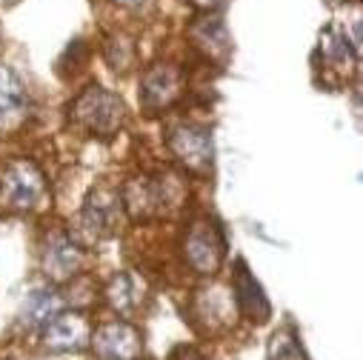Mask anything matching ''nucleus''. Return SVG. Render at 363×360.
<instances>
[{"mask_svg":"<svg viewBox=\"0 0 363 360\" xmlns=\"http://www.w3.org/2000/svg\"><path fill=\"white\" fill-rule=\"evenodd\" d=\"M123 218V201L115 189L98 186L86 198L83 212H80V232L86 240H104L118 232V223Z\"/></svg>","mask_w":363,"mask_h":360,"instance_id":"20e7f679","label":"nucleus"},{"mask_svg":"<svg viewBox=\"0 0 363 360\" xmlns=\"http://www.w3.org/2000/svg\"><path fill=\"white\" fill-rule=\"evenodd\" d=\"M166 143H169L172 154L184 163L186 169H192V171H206L212 166L215 143H212V135L203 126L180 123V126L169 129Z\"/></svg>","mask_w":363,"mask_h":360,"instance_id":"39448f33","label":"nucleus"},{"mask_svg":"<svg viewBox=\"0 0 363 360\" xmlns=\"http://www.w3.org/2000/svg\"><path fill=\"white\" fill-rule=\"evenodd\" d=\"M29 118V95L12 66L0 60V132H15Z\"/></svg>","mask_w":363,"mask_h":360,"instance_id":"9d476101","label":"nucleus"},{"mask_svg":"<svg viewBox=\"0 0 363 360\" xmlns=\"http://www.w3.org/2000/svg\"><path fill=\"white\" fill-rule=\"evenodd\" d=\"M106 60L115 72H126L135 60V46L126 40V38H112L106 43Z\"/></svg>","mask_w":363,"mask_h":360,"instance_id":"f3484780","label":"nucleus"},{"mask_svg":"<svg viewBox=\"0 0 363 360\" xmlns=\"http://www.w3.org/2000/svg\"><path fill=\"white\" fill-rule=\"evenodd\" d=\"M198 312L206 317L209 326H226L232 315V300L226 298L223 289H203L198 292Z\"/></svg>","mask_w":363,"mask_h":360,"instance_id":"2eb2a0df","label":"nucleus"},{"mask_svg":"<svg viewBox=\"0 0 363 360\" xmlns=\"http://www.w3.org/2000/svg\"><path fill=\"white\" fill-rule=\"evenodd\" d=\"M118 4H123V6H140V4H146V0H118Z\"/></svg>","mask_w":363,"mask_h":360,"instance_id":"6ab92c4d","label":"nucleus"},{"mask_svg":"<svg viewBox=\"0 0 363 360\" xmlns=\"http://www.w3.org/2000/svg\"><path fill=\"white\" fill-rule=\"evenodd\" d=\"M63 306V298L52 289H35L26 303H23V312H21V326L26 329H38V326H46Z\"/></svg>","mask_w":363,"mask_h":360,"instance_id":"f8f14e48","label":"nucleus"},{"mask_svg":"<svg viewBox=\"0 0 363 360\" xmlns=\"http://www.w3.org/2000/svg\"><path fill=\"white\" fill-rule=\"evenodd\" d=\"M140 292H143V286L138 283V278L129 275V272H123V275H118V278L109 283L106 298H109L112 309H118V312H132V309H138V303H140Z\"/></svg>","mask_w":363,"mask_h":360,"instance_id":"4468645a","label":"nucleus"},{"mask_svg":"<svg viewBox=\"0 0 363 360\" xmlns=\"http://www.w3.org/2000/svg\"><path fill=\"white\" fill-rule=\"evenodd\" d=\"M92 340V323L83 312H57L43 326V343L55 351H77Z\"/></svg>","mask_w":363,"mask_h":360,"instance_id":"6e6552de","label":"nucleus"},{"mask_svg":"<svg viewBox=\"0 0 363 360\" xmlns=\"http://www.w3.org/2000/svg\"><path fill=\"white\" fill-rule=\"evenodd\" d=\"M92 349L101 360H138L140 357V332L129 323H106L92 334Z\"/></svg>","mask_w":363,"mask_h":360,"instance_id":"1a4fd4ad","label":"nucleus"},{"mask_svg":"<svg viewBox=\"0 0 363 360\" xmlns=\"http://www.w3.org/2000/svg\"><path fill=\"white\" fill-rule=\"evenodd\" d=\"M184 77L174 66H166V63H157L152 69H146L143 80H140V106L146 112H163L169 109L180 92H184Z\"/></svg>","mask_w":363,"mask_h":360,"instance_id":"423d86ee","label":"nucleus"},{"mask_svg":"<svg viewBox=\"0 0 363 360\" xmlns=\"http://www.w3.org/2000/svg\"><path fill=\"white\" fill-rule=\"evenodd\" d=\"M266 357L269 360H306L298 337L292 332H275L269 340V349H266Z\"/></svg>","mask_w":363,"mask_h":360,"instance_id":"dca6fc26","label":"nucleus"},{"mask_svg":"<svg viewBox=\"0 0 363 360\" xmlns=\"http://www.w3.org/2000/svg\"><path fill=\"white\" fill-rule=\"evenodd\" d=\"M169 360H206V357H203V354H198L195 349H186V346H184V349H177Z\"/></svg>","mask_w":363,"mask_h":360,"instance_id":"a211bd4d","label":"nucleus"},{"mask_svg":"<svg viewBox=\"0 0 363 360\" xmlns=\"http://www.w3.org/2000/svg\"><path fill=\"white\" fill-rule=\"evenodd\" d=\"M232 300L238 303V309L249 317L263 323L269 317V300L260 289V283L249 275V269L243 263H238V272H235V283H232Z\"/></svg>","mask_w":363,"mask_h":360,"instance_id":"9b49d317","label":"nucleus"},{"mask_svg":"<svg viewBox=\"0 0 363 360\" xmlns=\"http://www.w3.org/2000/svg\"><path fill=\"white\" fill-rule=\"evenodd\" d=\"M0 192H4V198L12 209H21V212L38 209L43 201V192H46L43 171L26 157L9 160L0 169Z\"/></svg>","mask_w":363,"mask_h":360,"instance_id":"f03ea898","label":"nucleus"},{"mask_svg":"<svg viewBox=\"0 0 363 360\" xmlns=\"http://www.w3.org/2000/svg\"><path fill=\"white\" fill-rule=\"evenodd\" d=\"M83 249L63 232H52L46 237V246H43V272L49 281L55 283H63V281H72L80 269H83Z\"/></svg>","mask_w":363,"mask_h":360,"instance_id":"0eeeda50","label":"nucleus"},{"mask_svg":"<svg viewBox=\"0 0 363 360\" xmlns=\"http://www.w3.org/2000/svg\"><path fill=\"white\" fill-rule=\"evenodd\" d=\"M72 118L86 132L101 135V137H112L126 120V106L118 95L109 92V89L89 86L72 103Z\"/></svg>","mask_w":363,"mask_h":360,"instance_id":"f257e3e1","label":"nucleus"},{"mask_svg":"<svg viewBox=\"0 0 363 360\" xmlns=\"http://www.w3.org/2000/svg\"><path fill=\"white\" fill-rule=\"evenodd\" d=\"M226 254V240L215 220H195L184 237V257L198 275H215Z\"/></svg>","mask_w":363,"mask_h":360,"instance_id":"7ed1b4c3","label":"nucleus"},{"mask_svg":"<svg viewBox=\"0 0 363 360\" xmlns=\"http://www.w3.org/2000/svg\"><path fill=\"white\" fill-rule=\"evenodd\" d=\"M192 38L206 52V57H212V60H223L229 55V49H232V40H229L226 26H223L220 18H203L201 23H195L192 26Z\"/></svg>","mask_w":363,"mask_h":360,"instance_id":"ddd939ff","label":"nucleus"}]
</instances>
